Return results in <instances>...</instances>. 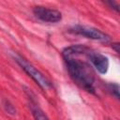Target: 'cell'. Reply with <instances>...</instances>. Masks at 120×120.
<instances>
[{
    "label": "cell",
    "mask_w": 120,
    "mask_h": 120,
    "mask_svg": "<svg viewBox=\"0 0 120 120\" xmlns=\"http://www.w3.org/2000/svg\"><path fill=\"white\" fill-rule=\"evenodd\" d=\"M70 33L82 36L86 38L97 40V41H101V42H109L111 40V37L102 32L101 30L91 27V26H86V25H74L68 30Z\"/></svg>",
    "instance_id": "3957f363"
},
{
    "label": "cell",
    "mask_w": 120,
    "mask_h": 120,
    "mask_svg": "<svg viewBox=\"0 0 120 120\" xmlns=\"http://www.w3.org/2000/svg\"><path fill=\"white\" fill-rule=\"evenodd\" d=\"M3 106H4L5 111H6L8 113L12 114V115L16 114V108L14 107V105H13L9 100L5 99V100L3 101Z\"/></svg>",
    "instance_id": "ba28073f"
},
{
    "label": "cell",
    "mask_w": 120,
    "mask_h": 120,
    "mask_svg": "<svg viewBox=\"0 0 120 120\" xmlns=\"http://www.w3.org/2000/svg\"><path fill=\"white\" fill-rule=\"evenodd\" d=\"M119 47H120L119 42H113V43H112V48L117 53H119Z\"/></svg>",
    "instance_id": "8fae6325"
},
{
    "label": "cell",
    "mask_w": 120,
    "mask_h": 120,
    "mask_svg": "<svg viewBox=\"0 0 120 120\" xmlns=\"http://www.w3.org/2000/svg\"><path fill=\"white\" fill-rule=\"evenodd\" d=\"M107 88L112 96H114L117 99H119V85H118V83H108Z\"/></svg>",
    "instance_id": "9c48e42d"
},
{
    "label": "cell",
    "mask_w": 120,
    "mask_h": 120,
    "mask_svg": "<svg viewBox=\"0 0 120 120\" xmlns=\"http://www.w3.org/2000/svg\"><path fill=\"white\" fill-rule=\"evenodd\" d=\"M90 51V49L82 44H75V45H71L69 47H67L63 50L62 52V56L64 59L66 58H73V57H77L79 55H82V54H86L88 52Z\"/></svg>",
    "instance_id": "52a82bcc"
},
{
    "label": "cell",
    "mask_w": 120,
    "mask_h": 120,
    "mask_svg": "<svg viewBox=\"0 0 120 120\" xmlns=\"http://www.w3.org/2000/svg\"><path fill=\"white\" fill-rule=\"evenodd\" d=\"M86 56L92 66L98 70V72H99L100 74L107 73L109 69V59L107 56L100 52H94L91 50L86 53Z\"/></svg>",
    "instance_id": "5b68a950"
},
{
    "label": "cell",
    "mask_w": 120,
    "mask_h": 120,
    "mask_svg": "<svg viewBox=\"0 0 120 120\" xmlns=\"http://www.w3.org/2000/svg\"><path fill=\"white\" fill-rule=\"evenodd\" d=\"M33 13L38 20L45 22L56 23L62 20V13L59 10L42 6L35 7L33 8Z\"/></svg>",
    "instance_id": "277c9868"
},
{
    "label": "cell",
    "mask_w": 120,
    "mask_h": 120,
    "mask_svg": "<svg viewBox=\"0 0 120 120\" xmlns=\"http://www.w3.org/2000/svg\"><path fill=\"white\" fill-rule=\"evenodd\" d=\"M14 59L16 63L21 67V68L29 76L33 79V81L43 90H49L52 88V83L51 82L41 73L36 67H34L31 63H29L25 58H23L21 55H15Z\"/></svg>",
    "instance_id": "7a4b0ae2"
},
{
    "label": "cell",
    "mask_w": 120,
    "mask_h": 120,
    "mask_svg": "<svg viewBox=\"0 0 120 120\" xmlns=\"http://www.w3.org/2000/svg\"><path fill=\"white\" fill-rule=\"evenodd\" d=\"M64 60L70 78L88 93L95 94V76L91 67L77 57L66 58Z\"/></svg>",
    "instance_id": "6da1fadb"
},
{
    "label": "cell",
    "mask_w": 120,
    "mask_h": 120,
    "mask_svg": "<svg viewBox=\"0 0 120 120\" xmlns=\"http://www.w3.org/2000/svg\"><path fill=\"white\" fill-rule=\"evenodd\" d=\"M105 3H106L107 5H109L110 8H112V9H114L116 12L119 11V5H118L117 2H115V1H107V2H105Z\"/></svg>",
    "instance_id": "30bf717a"
},
{
    "label": "cell",
    "mask_w": 120,
    "mask_h": 120,
    "mask_svg": "<svg viewBox=\"0 0 120 120\" xmlns=\"http://www.w3.org/2000/svg\"><path fill=\"white\" fill-rule=\"evenodd\" d=\"M25 92H26V94L28 96L29 108H30V111L32 112V115H33L34 119L35 120H49V118L46 115V113L43 112V110L38 105L34 94L30 90H27Z\"/></svg>",
    "instance_id": "8992f818"
}]
</instances>
